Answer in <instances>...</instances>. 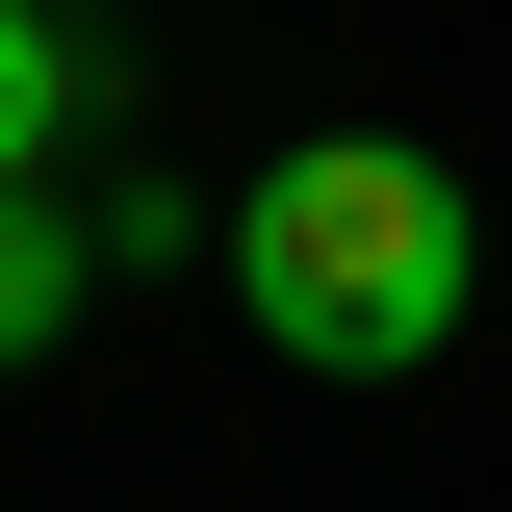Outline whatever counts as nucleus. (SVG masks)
<instances>
[{"instance_id": "nucleus-1", "label": "nucleus", "mask_w": 512, "mask_h": 512, "mask_svg": "<svg viewBox=\"0 0 512 512\" xmlns=\"http://www.w3.org/2000/svg\"><path fill=\"white\" fill-rule=\"evenodd\" d=\"M461 180L410 154V128H308L282 180H256V231H231V282H256V333L308 384H410V359H461Z\"/></svg>"}, {"instance_id": "nucleus-2", "label": "nucleus", "mask_w": 512, "mask_h": 512, "mask_svg": "<svg viewBox=\"0 0 512 512\" xmlns=\"http://www.w3.org/2000/svg\"><path fill=\"white\" fill-rule=\"evenodd\" d=\"M52 333H77V231L0 180V359H52Z\"/></svg>"}, {"instance_id": "nucleus-3", "label": "nucleus", "mask_w": 512, "mask_h": 512, "mask_svg": "<svg viewBox=\"0 0 512 512\" xmlns=\"http://www.w3.org/2000/svg\"><path fill=\"white\" fill-rule=\"evenodd\" d=\"M52 103H77V52H52V0H0V180H52Z\"/></svg>"}]
</instances>
